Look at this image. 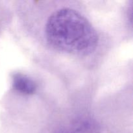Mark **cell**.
I'll list each match as a JSON object with an SVG mask.
<instances>
[{
    "instance_id": "obj_1",
    "label": "cell",
    "mask_w": 133,
    "mask_h": 133,
    "mask_svg": "<svg viewBox=\"0 0 133 133\" xmlns=\"http://www.w3.org/2000/svg\"><path fill=\"white\" fill-rule=\"evenodd\" d=\"M49 44L55 49L87 56L96 50L98 35L89 21L70 8H62L49 17L45 25Z\"/></svg>"
},
{
    "instance_id": "obj_2",
    "label": "cell",
    "mask_w": 133,
    "mask_h": 133,
    "mask_svg": "<svg viewBox=\"0 0 133 133\" xmlns=\"http://www.w3.org/2000/svg\"><path fill=\"white\" fill-rule=\"evenodd\" d=\"M12 88L23 95H32L36 92L37 85L31 78L25 74L17 73L12 76Z\"/></svg>"
}]
</instances>
